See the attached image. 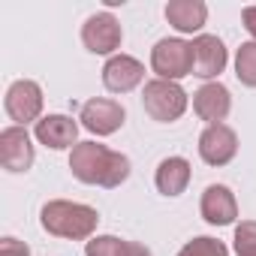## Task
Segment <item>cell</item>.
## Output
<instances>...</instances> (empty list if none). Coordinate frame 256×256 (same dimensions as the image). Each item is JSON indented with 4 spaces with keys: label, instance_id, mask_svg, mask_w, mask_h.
<instances>
[{
    "label": "cell",
    "instance_id": "obj_1",
    "mask_svg": "<svg viewBox=\"0 0 256 256\" xmlns=\"http://www.w3.org/2000/svg\"><path fill=\"white\" fill-rule=\"evenodd\" d=\"M70 169L82 184L114 190L130 178V157L100 142H78L70 154Z\"/></svg>",
    "mask_w": 256,
    "mask_h": 256
},
{
    "label": "cell",
    "instance_id": "obj_2",
    "mask_svg": "<svg viewBox=\"0 0 256 256\" xmlns=\"http://www.w3.org/2000/svg\"><path fill=\"white\" fill-rule=\"evenodd\" d=\"M40 223L48 235L70 238V241H84L96 232L100 214L90 205L82 202H66V199H52L40 211Z\"/></svg>",
    "mask_w": 256,
    "mask_h": 256
},
{
    "label": "cell",
    "instance_id": "obj_3",
    "mask_svg": "<svg viewBox=\"0 0 256 256\" xmlns=\"http://www.w3.org/2000/svg\"><path fill=\"white\" fill-rule=\"evenodd\" d=\"M142 106L145 112L160 120V124H172L187 112V90L178 82H166V78H151L145 82L142 90Z\"/></svg>",
    "mask_w": 256,
    "mask_h": 256
},
{
    "label": "cell",
    "instance_id": "obj_4",
    "mask_svg": "<svg viewBox=\"0 0 256 256\" xmlns=\"http://www.w3.org/2000/svg\"><path fill=\"white\" fill-rule=\"evenodd\" d=\"M151 70L157 78L178 82L184 76H193V42H184L178 36H166L151 48Z\"/></svg>",
    "mask_w": 256,
    "mask_h": 256
},
{
    "label": "cell",
    "instance_id": "obj_5",
    "mask_svg": "<svg viewBox=\"0 0 256 256\" xmlns=\"http://www.w3.org/2000/svg\"><path fill=\"white\" fill-rule=\"evenodd\" d=\"M4 106H6V114L16 120V126H28L42 114V88L30 78H18L10 84Z\"/></svg>",
    "mask_w": 256,
    "mask_h": 256
},
{
    "label": "cell",
    "instance_id": "obj_6",
    "mask_svg": "<svg viewBox=\"0 0 256 256\" xmlns=\"http://www.w3.org/2000/svg\"><path fill=\"white\" fill-rule=\"evenodd\" d=\"M78 120H82L84 130H90L96 136H112V133H118L124 126L126 112H124L120 102H114L108 96H94V100H88L82 106V118Z\"/></svg>",
    "mask_w": 256,
    "mask_h": 256
},
{
    "label": "cell",
    "instance_id": "obj_7",
    "mask_svg": "<svg viewBox=\"0 0 256 256\" xmlns=\"http://www.w3.org/2000/svg\"><path fill=\"white\" fill-rule=\"evenodd\" d=\"M120 40H124L120 22L112 12H96L82 28V42L90 54H112L120 46Z\"/></svg>",
    "mask_w": 256,
    "mask_h": 256
},
{
    "label": "cell",
    "instance_id": "obj_8",
    "mask_svg": "<svg viewBox=\"0 0 256 256\" xmlns=\"http://www.w3.org/2000/svg\"><path fill=\"white\" fill-rule=\"evenodd\" d=\"M235 154H238V136L232 126L226 124L205 126V133L199 136V157L208 166H226Z\"/></svg>",
    "mask_w": 256,
    "mask_h": 256
},
{
    "label": "cell",
    "instance_id": "obj_9",
    "mask_svg": "<svg viewBox=\"0 0 256 256\" xmlns=\"http://www.w3.org/2000/svg\"><path fill=\"white\" fill-rule=\"evenodd\" d=\"M0 163L6 172H28L34 166V145L24 126H6L0 133Z\"/></svg>",
    "mask_w": 256,
    "mask_h": 256
},
{
    "label": "cell",
    "instance_id": "obj_10",
    "mask_svg": "<svg viewBox=\"0 0 256 256\" xmlns=\"http://www.w3.org/2000/svg\"><path fill=\"white\" fill-rule=\"evenodd\" d=\"M145 82V66L130 54H112L102 66V84L112 94H130Z\"/></svg>",
    "mask_w": 256,
    "mask_h": 256
},
{
    "label": "cell",
    "instance_id": "obj_11",
    "mask_svg": "<svg viewBox=\"0 0 256 256\" xmlns=\"http://www.w3.org/2000/svg\"><path fill=\"white\" fill-rule=\"evenodd\" d=\"M229 108H232V94H229V88L220 84V82H208V84H202V88L193 94V112H196L202 120H208V126L223 124L226 114H229Z\"/></svg>",
    "mask_w": 256,
    "mask_h": 256
},
{
    "label": "cell",
    "instance_id": "obj_12",
    "mask_svg": "<svg viewBox=\"0 0 256 256\" xmlns=\"http://www.w3.org/2000/svg\"><path fill=\"white\" fill-rule=\"evenodd\" d=\"M34 133L40 139V145L52 148V151H64V148H76L78 142V124L66 114H46L36 120Z\"/></svg>",
    "mask_w": 256,
    "mask_h": 256
},
{
    "label": "cell",
    "instance_id": "obj_13",
    "mask_svg": "<svg viewBox=\"0 0 256 256\" xmlns=\"http://www.w3.org/2000/svg\"><path fill=\"white\" fill-rule=\"evenodd\" d=\"M226 46L223 40L211 36V34H202L193 40V76L199 78H217L223 70H226Z\"/></svg>",
    "mask_w": 256,
    "mask_h": 256
},
{
    "label": "cell",
    "instance_id": "obj_14",
    "mask_svg": "<svg viewBox=\"0 0 256 256\" xmlns=\"http://www.w3.org/2000/svg\"><path fill=\"white\" fill-rule=\"evenodd\" d=\"M199 211L211 226H229L238 217V202H235V196H232V190L226 184H211L202 193Z\"/></svg>",
    "mask_w": 256,
    "mask_h": 256
},
{
    "label": "cell",
    "instance_id": "obj_15",
    "mask_svg": "<svg viewBox=\"0 0 256 256\" xmlns=\"http://www.w3.org/2000/svg\"><path fill=\"white\" fill-rule=\"evenodd\" d=\"M166 18L178 34H196V30H202V24L208 18V6L202 0H169Z\"/></svg>",
    "mask_w": 256,
    "mask_h": 256
},
{
    "label": "cell",
    "instance_id": "obj_16",
    "mask_svg": "<svg viewBox=\"0 0 256 256\" xmlns=\"http://www.w3.org/2000/svg\"><path fill=\"white\" fill-rule=\"evenodd\" d=\"M157 190L163 196H181L190 184V163L184 157H166L160 166H157Z\"/></svg>",
    "mask_w": 256,
    "mask_h": 256
},
{
    "label": "cell",
    "instance_id": "obj_17",
    "mask_svg": "<svg viewBox=\"0 0 256 256\" xmlns=\"http://www.w3.org/2000/svg\"><path fill=\"white\" fill-rule=\"evenodd\" d=\"M84 256H151V250L139 241H124L114 235H96L88 241Z\"/></svg>",
    "mask_w": 256,
    "mask_h": 256
},
{
    "label": "cell",
    "instance_id": "obj_18",
    "mask_svg": "<svg viewBox=\"0 0 256 256\" xmlns=\"http://www.w3.org/2000/svg\"><path fill=\"white\" fill-rule=\"evenodd\" d=\"M235 76L241 84L256 88V42H244L235 54Z\"/></svg>",
    "mask_w": 256,
    "mask_h": 256
},
{
    "label": "cell",
    "instance_id": "obj_19",
    "mask_svg": "<svg viewBox=\"0 0 256 256\" xmlns=\"http://www.w3.org/2000/svg\"><path fill=\"white\" fill-rule=\"evenodd\" d=\"M175 256H229V250H226L223 241H217L211 235H199V238L187 241Z\"/></svg>",
    "mask_w": 256,
    "mask_h": 256
},
{
    "label": "cell",
    "instance_id": "obj_20",
    "mask_svg": "<svg viewBox=\"0 0 256 256\" xmlns=\"http://www.w3.org/2000/svg\"><path fill=\"white\" fill-rule=\"evenodd\" d=\"M235 256H256V220H241L235 226Z\"/></svg>",
    "mask_w": 256,
    "mask_h": 256
},
{
    "label": "cell",
    "instance_id": "obj_21",
    "mask_svg": "<svg viewBox=\"0 0 256 256\" xmlns=\"http://www.w3.org/2000/svg\"><path fill=\"white\" fill-rule=\"evenodd\" d=\"M0 256H30V247L24 244V241H18V238H4L0 241Z\"/></svg>",
    "mask_w": 256,
    "mask_h": 256
},
{
    "label": "cell",
    "instance_id": "obj_22",
    "mask_svg": "<svg viewBox=\"0 0 256 256\" xmlns=\"http://www.w3.org/2000/svg\"><path fill=\"white\" fill-rule=\"evenodd\" d=\"M241 22H244L247 34H250V36H253V42H256V6H247V10L241 12Z\"/></svg>",
    "mask_w": 256,
    "mask_h": 256
}]
</instances>
